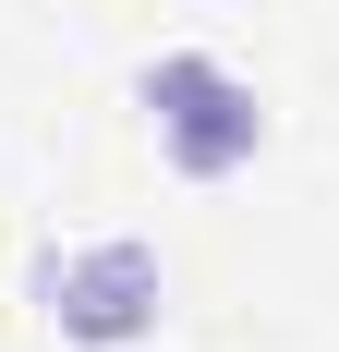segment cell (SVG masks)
Listing matches in <instances>:
<instances>
[{"label":"cell","instance_id":"6da1fadb","mask_svg":"<svg viewBox=\"0 0 339 352\" xmlns=\"http://www.w3.org/2000/svg\"><path fill=\"white\" fill-rule=\"evenodd\" d=\"M36 316H49V340H73V352H134V340H158V316H170V267H158V243H134V231L49 243L36 255Z\"/></svg>","mask_w":339,"mask_h":352},{"label":"cell","instance_id":"7a4b0ae2","mask_svg":"<svg viewBox=\"0 0 339 352\" xmlns=\"http://www.w3.org/2000/svg\"><path fill=\"white\" fill-rule=\"evenodd\" d=\"M134 98H145L158 158H170L182 182H231V170H255V158H267V98H255L218 49H158Z\"/></svg>","mask_w":339,"mask_h":352}]
</instances>
